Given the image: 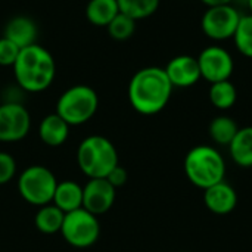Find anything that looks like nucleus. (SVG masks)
Returning a JSON list of instances; mask_svg holds the SVG:
<instances>
[{
    "mask_svg": "<svg viewBox=\"0 0 252 252\" xmlns=\"http://www.w3.org/2000/svg\"><path fill=\"white\" fill-rule=\"evenodd\" d=\"M12 71L16 86L25 93H41L55 81L56 62L46 47L35 43L21 49Z\"/></svg>",
    "mask_w": 252,
    "mask_h": 252,
    "instance_id": "obj_2",
    "label": "nucleus"
},
{
    "mask_svg": "<svg viewBox=\"0 0 252 252\" xmlns=\"http://www.w3.org/2000/svg\"><path fill=\"white\" fill-rule=\"evenodd\" d=\"M31 130V115L24 103H0V142L15 143L28 136Z\"/></svg>",
    "mask_w": 252,
    "mask_h": 252,
    "instance_id": "obj_9",
    "label": "nucleus"
},
{
    "mask_svg": "<svg viewBox=\"0 0 252 252\" xmlns=\"http://www.w3.org/2000/svg\"><path fill=\"white\" fill-rule=\"evenodd\" d=\"M69 126L56 112L46 115L38 124V137L49 148L62 146L69 136Z\"/></svg>",
    "mask_w": 252,
    "mask_h": 252,
    "instance_id": "obj_15",
    "label": "nucleus"
},
{
    "mask_svg": "<svg viewBox=\"0 0 252 252\" xmlns=\"http://www.w3.org/2000/svg\"><path fill=\"white\" fill-rule=\"evenodd\" d=\"M233 43L238 49V52L252 59V15H242L241 21L238 24V28L233 35Z\"/></svg>",
    "mask_w": 252,
    "mask_h": 252,
    "instance_id": "obj_23",
    "label": "nucleus"
},
{
    "mask_svg": "<svg viewBox=\"0 0 252 252\" xmlns=\"http://www.w3.org/2000/svg\"><path fill=\"white\" fill-rule=\"evenodd\" d=\"M63 217H65L63 211H61L53 204H47L38 207V211L35 213L34 217V224L38 232L44 235H55V233H61Z\"/></svg>",
    "mask_w": 252,
    "mask_h": 252,
    "instance_id": "obj_19",
    "label": "nucleus"
},
{
    "mask_svg": "<svg viewBox=\"0 0 252 252\" xmlns=\"http://www.w3.org/2000/svg\"><path fill=\"white\" fill-rule=\"evenodd\" d=\"M117 199V189L106 179H89L83 186V208L102 216L108 213Z\"/></svg>",
    "mask_w": 252,
    "mask_h": 252,
    "instance_id": "obj_11",
    "label": "nucleus"
},
{
    "mask_svg": "<svg viewBox=\"0 0 252 252\" xmlns=\"http://www.w3.org/2000/svg\"><path fill=\"white\" fill-rule=\"evenodd\" d=\"M120 13L117 0H90L86 6V18L94 27H108Z\"/></svg>",
    "mask_w": 252,
    "mask_h": 252,
    "instance_id": "obj_17",
    "label": "nucleus"
},
{
    "mask_svg": "<svg viewBox=\"0 0 252 252\" xmlns=\"http://www.w3.org/2000/svg\"><path fill=\"white\" fill-rule=\"evenodd\" d=\"M58 180L50 168L44 165H30L18 177V193L30 205L43 207L52 204Z\"/></svg>",
    "mask_w": 252,
    "mask_h": 252,
    "instance_id": "obj_6",
    "label": "nucleus"
},
{
    "mask_svg": "<svg viewBox=\"0 0 252 252\" xmlns=\"http://www.w3.org/2000/svg\"><path fill=\"white\" fill-rule=\"evenodd\" d=\"M75 158L78 168L89 179H106L120 164L117 148L102 134H92L83 139L77 148Z\"/></svg>",
    "mask_w": 252,
    "mask_h": 252,
    "instance_id": "obj_3",
    "label": "nucleus"
},
{
    "mask_svg": "<svg viewBox=\"0 0 252 252\" xmlns=\"http://www.w3.org/2000/svg\"><path fill=\"white\" fill-rule=\"evenodd\" d=\"M229 152L239 167H252V126L238 130L229 145Z\"/></svg>",
    "mask_w": 252,
    "mask_h": 252,
    "instance_id": "obj_18",
    "label": "nucleus"
},
{
    "mask_svg": "<svg viewBox=\"0 0 252 252\" xmlns=\"http://www.w3.org/2000/svg\"><path fill=\"white\" fill-rule=\"evenodd\" d=\"M61 235L65 242L74 248H90L99 239L100 224L94 214L78 208L65 214Z\"/></svg>",
    "mask_w": 252,
    "mask_h": 252,
    "instance_id": "obj_7",
    "label": "nucleus"
},
{
    "mask_svg": "<svg viewBox=\"0 0 252 252\" xmlns=\"http://www.w3.org/2000/svg\"><path fill=\"white\" fill-rule=\"evenodd\" d=\"M204 202L207 208L219 216H226L236 208L238 195L236 190L224 180L205 189Z\"/></svg>",
    "mask_w": 252,
    "mask_h": 252,
    "instance_id": "obj_13",
    "label": "nucleus"
},
{
    "mask_svg": "<svg viewBox=\"0 0 252 252\" xmlns=\"http://www.w3.org/2000/svg\"><path fill=\"white\" fill-rule=\"evenodd\" d=\"M173 87H192L202 77L198 65V59L192 55H179L174 56L164 68Z\"/></svg>",
    "mask_w": 252,
    "mask_h": 252,
    "instance_id": "obj_12",
    "label": "nucleus"
},
{
    "mask_svg": "<svg viewBox=\"0 0 252 252\" xmlns=\"http://www.w3.org/2000/svg\"><path fill=\"white\" fill-rule=\"evenodd\" d=\"M208 96L214 108L220 111H226V109H230L236 103L238 92H236L235 84L230 80H224V81L213 83L210 87Z\"/></svg>",
    "mask_w": 252,
    "mask_h": 252,
    "instance_id": "obj_20",
    "label": "nucleus"
},
{
    "mask_svg": "<svg viewBox=\"0 0 252 252\" xmlns=\"http://www.w3.org/2000/svg\"><path fill=\"white\" fill-rule=\"evenodd\" d=\"M16 174V161L9 152L0 151V186L7 185Z\"/></svg>",
    "mask_w": 252,
    "mask_h": 252,
    "instance_id": "obj_26",
    "label": "nucleus"
},
{
    "mask_svg": "<svg viewBox=\"0 0 252 252\" xmlns=\"http://www.w3.org/2000/svg\"><path fill=\"white\" fill-rule=\"evenodd\" d=\"M183 167L189 182L204 190L223 182L226 176V162L221 154L207 145L192 148L185 158Z\"/></svg>",
    "mask_w": 252,
    "mask_h": 252,
    "instance_id": "obj_4",
    "label": "nucleus"
},
{
    "mask_svg": "<svg viewBox=\"0 0 252 252\" xmlns=\"http://www.w3.org/2000/svg\"><path fill=\"white\" fill-rule=\"evenodd\" d=\"M52 204L65 214L83 208V186L74 180L58 182Z\"/></svg>",
    "mask_w": 252,
    "mask_h": 252,
    "instance_id": "obj_16",
    "label": "nucleus"
},
{
    "mask_svg": "<svg viewBox=\"0 0 252 252\" xmlns=\"http://www.w3.org/2000/svg\"><path fill=\"white\" fill-rule=\"evenodd\" d=\"M127 179H128V173H127V170H126L124 167H121L120 164L106 176V180H108L115 189L124 186V185L127 183Z\"/></svg>",
    "mask_w": 252,
    "mask_h": 252,
    "instance_id": "obj_27",
    "label": "nucleus"
},
{
    "mask_svg": "<svg viewBox=\"0 0 252 252\" xmlns=\"http://www.w3.org/2000/svg\"><path fill=\"white\" fill-rule=\"evenodd\" d=\"M207 7H211V6H220V4H232L233 0H201Z\"/></svg>",
    "mask_w": 252,
    "mask_h": 252,
    "instance_id": "obj_28",
    "label": "nucleus"
},
{
    "mask_svg": "<svg viewBox=\"0 0 252 252\" xmlns=\"http://www.w3.org/2000/svg\"><path fill=\"white\" fill-rule=\"evenodd\" d=\"M106 30H108V34L111 38H114L117 41H124V40H128L130 37H133V34L136 32V21L120 12L109 22Z\"/></svg>",
    "mask_w": 252,
    "mask_h": 252,
    "instance_id": "obj_24",
    "label": "nucleus"
},
{
    "mask_svg": "<svg viewBox=\"0 0 252 252\" xmlns=\"http://www.w3.org/2000/svg\"><path fill=\"white\" fill-rule=\"evenodd\" d=\"M3 35L10 41H13L19 49H24L37 43L38 28L35 21L31 19L30 16L18 15L7 21Z\"/></svg>",
    "mask_w": 252,
    "mask_h": 252,
    "instance_id": "obj_14",
    "label": "nucleus"
},
{
    "mask_svg": "<svg viewBox=\"0 0 252 252\" xmlns=\"http://www.w3.org/2000/svg\"><path fill=\"white\" fill-rule=\"evenodd\" d=\"M97 108L99 96L96 90L86 84H75L58 97L55 112L69 127H77L90 121L96 115Z\"/></svg>",
    "mask_w": 252,
    "mask_h": 252,
    "instance_id": "obj_5",
    "label": "nucleus"
},
{
    "mask_svg": "<svg viewBox=\"0 0 252 252\" xmlns=\"http://www.w3.org/2000/svg\"><path fill=\"white\" fill-rule=\"evenodd\" d=\"M173 89L164 68L145 66L134 72L128 83V102L136 112L155 115L168 105Z\"/></svg>",
    "mask_w": 252,
    "mask_h": 252,
    "instance_id": "obj_1",
    "label": "nucleus"
},
{
    "mask_svg": "<svg viewBox=\"0 0 252 252\" xmlns=\"http://www.w3.org/2000/svg\"><path fill=\"white\" fill-rule=\"evenodd\" d=\"M248 9H250V13L252 15V0H248Z\"/></svg>",
    "mask_w": 252,
    "mask_h": 252,
    "instance_id": "obj_29",
    "label": "nucleus"
},
{
    "mask_svg": "<svg viewBox=\"0 0 252 252\" xmlns=\"http://www.w3.org/2000/svg\"><path fill=\"white\" fill-rule=\"evenodd\" d=\"M241 16V12L232 4L211 6L207 7L201 18V30L208 38L224 41L233 38Z\"/></svg>",
    "mask_w": 252,
    "mask_h": 252,
    "instance_id": "obj_8",
    "label": "nucleus"
},
{
    "mask_svg": "<svg viewBox=\"0 0 252 252\" xmlns=\"http://www.w3.org/2000/svg\"><path fill=\"white\" fill-rule=\"evenodd\" d=\"M117 1H118L120 12L130 16L136 22L152 16L158 10L161 3V0H117Z\"/></svg>",
    "mask_w": 252,
    "mask_h": 252,
    "instance_id": "obj_22",
    "label": "nucleus"
},
{
    "mask_svg": "<svg viewBox=\"0 0 252 252\" xmlns=\"http://www.w3.org/2000/svg\"><path fill=\"white\" fill-rule=\"evenodd\" d=\"M201 77L210 84L230 80L235 71V61L230 52L221 46H208L198 55Z\"/></svg>",
    "mask_w": 252,
    "mask_h": 252,
    "instance_id": "obj_10",
    "label": "nucleus"
},
{
    "mask_svg": "<svg viewBox=\"0 0 252 252\" xmlns=\"http://www.w3.org/2000/svg\"><path fill=\"white\" fill-rule=\"evenodd\" d=\"M239 127L235 123L233 118L227 117V115H220L216 117L211 124H210V136L214 140V143L221 145V146H229L230 142L233 140V137L236 136Z\"/></svg>",
    "mask_w": 252,
    "mask_h": 252,
    "instance_id": "obj_21",
    "label": "nucleus"
},
{
    "mask_svg": "<svg viewBox=\"0 0 252 252\" xmlns=\"http://www.w3.org/2000/svg\"><path fill=\"white\" fill-rule=\"evenodd\" d=\"M19 52H21V49L13 41H10L4 35L0 37V66L12 68Z\"/></svg>",
    "mask_w": 252,
    "mask_h": 252,
    "instance_id": "obj_25",
    "label": "nucleus"
}]
</instances>
